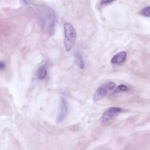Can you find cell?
I'll use <instances>...</instances> for the list:
<instances>
[{
  "mask_svg": "<svg viewBox=\"0 0 150 150\" xmlns=\"http://www.w3.org/2000/svg\"><path fill=\"white\" fill-rule=\"evenodd\" d=\"M115 83L112 82L106 83L99 87L95 92L93 96V100L95 101H98L105 96L107 91L113 88Z\"/></svg>",
  "mask_w": 150,
  "mask_h": 150,
  "instance_id": "obj_2",
  "label": "cell"
},
{
  "mask_svg": "<svg viewBox=\"0 0 150 150\" xmlns=\"http://www.w3.org/2000/svg\"><path fill=\"white\" fill-rule=\"evenodd\" d=\"M5 67V65L4 62L1 61L0 62V69L1 70L4 69Z\"/></svg>",
  "mask_w": 150,
  "mask_h": 150,
  "instance_id": "obj_12",
  "label": "cell"
},
{
  "mask_svg": "<svg viewBox=\"0 0 150 150\" xmlns=\"http://www.w3.org/2000/svg\"><path fill=\"white\" fill-rule=\"evenodd\" d=\"M59 110L57 119L58 122L63 121L66 117L68 114V105L65 99L63 97L61 98Z\"/></svg>",
  "mask_w": 150,
  "mask_h": 150,
  "instance_id": "obj_4",
  "label": "cell"
},
{
  "mask_svg": "<svg viewBox=\"0 0 150 150\" xmlns=\"http://www.w3.org/2000/svg\"><path fill=\"white\" fill-rule=\"evenodd\" d=\"M115 0H101L100 2L101 5H105L109 3H110Z\"/></svg>",
  "mask_w": 150,
  "mask_h": 150,
  "instance_id": "obj_11",
  "label": "cell"
},
{
  "mask_svg": "<svg viewBox=\"0 0 150 150\" xmlns=\"http://www.w3.org/2000/svg\"><path fill=\"white\" fill-rule=\"evenodd\" d=\"M65 38L64 44L67 51H70L73 47L76 37L75 30L72 25L68 22L64 24Z\"/></svg>",
  "mask_w": 150,
  "mask_h": 150,
  "instance_id": "obj_1",
  "label": "cell"
},
{
  "mask_svg": "<svg viewBox=\"0 0 150 150\" xmlns=\"http://www.w3.org/2000/svg\"><path fill=\"white\" fill-rule=\"evenodd\" d=\"M142 14L146 17H150V6H147L144 8L142 10Z\"/></svg>",
  "mask_w": 150,
  "mask_h": 150,
  "instance_id": "obj_10",
  "label": "cell"
},
{
  "mask_svg": "<svg viewBox=\"0 0 150 150\" xmlns=\"http://www.w3.org/2000/svg\"><path fill=\"white\" fill-rule=\"evenodd\" d=\"M128 89L127 87L124 85H121L118 86L114 91L113 93L115 94L119 92L127 91Z\"/></svg>",
  "mask_w": 150,
  "mask_h": 150,
  "instance_id": "obj_9",
  "label": "cell"
},
{
  "mask_svg": "<svg viewBox=\"0 0 150 150\" xmlns=\"http://www.w3.org/2000/svg\"><path fill=\"white\" fill-rule=\"evenodd\" d=\"M47 64L46 63L40 66L38 69L37 76L39 79H44L46 76L47 73Z\"/></svg>",
  "mask_w": 150,
  "mask_h": 150,
  "instance_id": "obj_7",
  "label": "cell"
},
{
  "mask_svg": "<svg viewBox=\"0 0 150 150\" xmlns=\"http://www.w3.org/2000/svg\"><path fill=\"white\" fill-rule=\"evenodd\" d=\"M24 3L26 5H28V3L27 2V0H23Z\"/></svg>",
  "mask_w": 150,
  "mask_h": 150,
  "instance_id": "obj_13",
  "label": "cell"
},
{
  "mask_svg": "<svg viewBox=\"0 0 150 150\" xmlns=\"http://www.w3.org/2000/svg\"><path fill=\"white\" fill-rule=\"evenodd\" d=\"M48 11L49 22L48 30L49 34L53 35L55 32L56 23V17L54 11L49 7H47Z\"/></svg>",
  "mask_w": 150,
  "mask_h": 150,
  "instance_id": "obj_5",
  "label": "cell"
},
{
  "mask_svg": "<svg viewBox=\"0 0 150 150\" xmlns=\"http://www.w3.org/2000/svg\"><path fill=\"white\" fill-rule=\"evenodd\" d=\"M127 52L125 51L120 52L115 55L111 58L110 62L114 64H120L124 62L127 57Z\"/></svg>",
  "mask_w": 150,
  "mask_h": 150,
  "instance_id": "obj_6",
  "label": "cell"
},
{
  "mask_svg": "<svg viewBox=\"0 0 150 150\" xmlns=\"http://www.w3.org/2000/svg\"><path fill=\"white\" fill-rule=\"evenodd\" d=\"M75 56L79 67L81 69H83L85 67V64L81 52L79 51H77L75 53Z\"/></svg>",
  "mask_w": 150,
  "mask_h": 150,
  "instance_id": "obj_8",
  "label": "cell"
},
{
  "mask_svg": "<svg viewBox=\"0 0 150 150\" xmlns=\"http://www.w3.org/2000/svg\"><path fill=\"white\" fill-rule=\"evenodd\" d=\"M120 108L117 107H111L105 111L100 118L102 122L108 121L115 117L121 112Z\"/></svg>",
  "mask_w": 150,
  "mask_h": 150,
  "instance_id": "obj_3",
  "label": "cell"
}]
</instances>
